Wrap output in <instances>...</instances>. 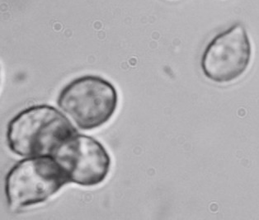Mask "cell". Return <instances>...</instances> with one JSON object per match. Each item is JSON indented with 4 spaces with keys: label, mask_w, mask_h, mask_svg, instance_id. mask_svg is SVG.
I'll list each match as a JSON object with an SVG mask.
<instances>
[{
    "label": "cell",
    "mask_w": 259,
    "mask_h": 220,
    "mask_svg": "<svg viewBox=\"0 0 259 220\" xmlns=\"http://www.w3.org/2000/svg\"><path fill=\"white\" fill-rule=\"evenodd\" d=\"M66 116L47 104L27 107L8 125V146L21 157L52 155L65 140L77 133Z\"/></svg>",
    "instance_id": "1"
},
{
    "label": "cell",
    "mask_w": 259,
    "mask_h": 220,
    "mask_svg": "<svg viewBox=\"0 0 259 220\" xmlns=\"http://www.w3.org/2000/svg\"><path fill=\"white\" fill-rule=\"evenodd\" d=\"M118 93L110 81L100 76H80L61 89L56 103L79 129L103 126L116 113Z\"/></svg>",
    "instance_id": "2"
},
{
    "label": "cell",
    "mask_w": 259,
    "mask_h": 220,
    "mask_svg": "<svg viewBox=\"0 0 259 220\" xmlns=\"http://www.w3.org/2000/svg\"><path fill=\"white\" fill-rule=\"evenodd\" d=\"M68 183L67 174L53 156L28 157L8 172L5 196L13 208L31 206L45 202Z\"/></svg>",
    "instance_id": "3"
},
{
    "label": "cell",
    "mask_w": 259,
    "mask_h": 220,
    "mask_svg": "<svg viewBox=\"0 0 259 220\" xmlns=\"http://www.w3.org/2000/svg\"><path fill=\"white\" fill-rule=\"evenodd\" d=\"M252 60V44L245 27L235 23L208 43L201 68L208 79L219 84L234 82L244 75Z\"/></svg>",
    "instance_id": "4"
},
{
    "label": "cell",
    "mask_w": 259,
    "mask_h": 220,
    "mask_svg": "<svg viewBox=\"0 0 259 220\" xmlns=\"http://www.w3.org/2000/svg\"><path fill=\"white\" fill-rule=\"evenodd\" d=\"M54 158L65 170L69 183L92 187L108 176L112 159L99 140L77 132L54 152Z\"/></svg>",
    "instance_id": "5"
}]
</instances>
